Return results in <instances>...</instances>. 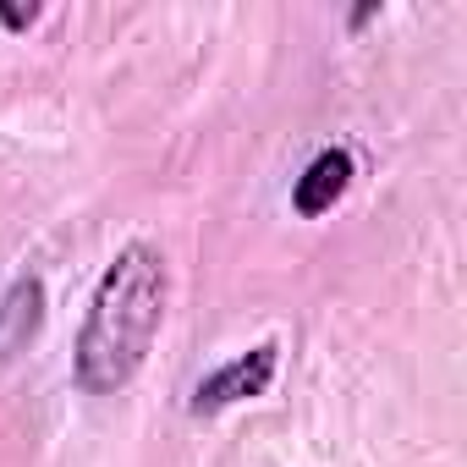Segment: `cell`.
<instances>
[{
  "instance_id": "1",
  "label": "cell",
  "mask_w": 467,
  "mask_h": 467,
  "mask_svg": "<svg viewBox=\"0 0 467 467\" xmlns=\"http://www.w3.org/2000/svg\"><path fill=\"white\" fill-rule=\"evenodd\" d=\"M165 259L160 248L149 243H127L94 297H88V319L78 330V358H72V374L88 396H110L121 385H132V374L143 368L149 347H154V330L165 319Z\"/></svg>"
},
{
  "instance_id": "4",
  "label": "cell",
  "mask_w": 467,
  "mask_h": 467,
  "mask_svg": "<svg viewBox=\"0 0 467 467\" xmlns=\"http://www.w3.org/2000/svg\"><path fill=\"white\" fill-rule=\"evenodd\" d=\"M45 325V281L23 275L12 281V292L0 297V363H12Z\"/></svg>"
},
{
  "instance_id": "2",
  "label": "cell",
  "mask_w": 467,
  "mask_h": 467,
  "mask_svg": "<svg viewBox=\"0 0 467 467\" xmlns=\"http://www.w3.org/2000/svg\"><path fill=\"white\" fill-rule=\"evenodd\" d=\"M275 363H281V347H275V341H259L254 352H243V358L220 363L214 374H203L187 407H192V412H220V407H231V401L265 396L270 379H275Z\"/></svg>"
},
{
  "instance_id": "3",
  "label": "cell",
  "mask_w": 467,
  "mask_h": 467,
  "mask_svg": "<svg viewBox=\"0 0 467 467\" xmlns=\"http://www.w3.org/2000/svg\"><path fill=\"white\" fill-rule=\"evenodd\" d=\"M347 187H352V154H347V149H325V154H314V165L297 176L292 209H297L303 220H319V214H330V209L347 198Z\"/></svg>"
},
{
  "instance_id": "5",
  "label": "cell",
  "mask_w": 467,
  "mask_h": 467,
  "mask_svg": "<svg viewBox=\"0 0 467 467\" xmlns=\"http://www.w3.org/2000/svg\"><path fill=\"white\" fill-rule=\"evenodd\" d=\"M0 23H6V28H28V23H39V6H0Z\"/></svg>"
}]
</instances>
